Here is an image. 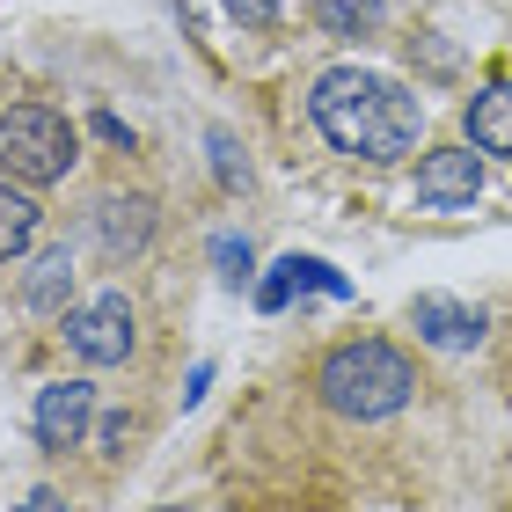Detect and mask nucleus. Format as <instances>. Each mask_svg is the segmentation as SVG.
I'll return each mask as SVG.
<instances>
[{"label":"nucleus","mask_w":512,"mask_h":512,"mask_svg":"<svg viewBox=\"0 0 512 512\" xmlns=\"http://www.w3.org/2000/svg\"><path fill=\"white\" fill-rule=\"evenodd\" d=\"M81 154V132L59 118L52 103H15L0 110V176L22 183V191H44V183H59L74 169Z\"/></svg>","instance_id":"nucleus-3"},{"label":"nucleus","mask_w":512,"mask_h":512,"mask_svg":"<svg viewBox=\"0 0 512 512\" xmlns=\"http://www.w3.org/2000/svg\"><path fill=\"white\" fill-rule=\"evenodd\" d=\"M147 512H198V505H147Z\"/></svg>","instance_id":"nucleus-18"},{"label":"nucleus","mask_w":512,"mask_h":512,"mask_svg":"<svg viewBox=\"0 0 512 512\" xmlns=\"http://www.w3.org/2000/svg\"><path fill=\"white\" fill-rule=\"evenodd\" d=\"M213 256H220V271L235 278V286L249 278V242H213Z\"/></svg>","instance_id":"nucleus-16"},{"label":"nucleus","mask_w":512,"mask_h":512,"mask_svg":"<svg viewBox=\"0 0 512 512\" xmlns=\"http://www.w3.org/2000/svg\"><path fill=\"white\" fill-rule=\"evenodd\" d=\"M15 512H66V498H59V491H30Z\"/></svg>","instance_id":"nucleus-17"},{"label":"nucleus","mask_w":512,"mask_h":512,"mask_svg":"<svg viewBox=\"0 0 512 512\" xmlns=\"http://www.w3.org/2000/svg\"><path fill=\"white\" fill-rule=\"evenodd\" d=\"M315 388L337 417L374 425V417H395L417 395V366H410V352H395L388 337H352L315 366Z\"/></svg>","instance_id":"nucleus-2"},{"label":"nucleus","mask_w":512,"mask_h":512,"mask_svg":"<svg viewBox=\"0 0 512 512\" xmlns=\"http://www.w3.org/2000/svg\"><path fill=\"white\" fill-rule=\"evenodd\" d=\"M88 417H96V388L88 381H52V388H37V447H52V454H66V447H81V432H88Z\"/></svg>","instance_id":"nucleus-6"},{"label":"nucleus","mask_w":512,"mask_h":512,"mask_svg":"<svg viewBox=\"0 0 512 512\" xmlns=\"http://www.w3.org/2000/svg\"><path fill=\"white\" fill-rule=\"evenodd\" d=\"M315 22L330 37H374L381 30V0H315Z\"/></svg>","instance_id":"nucleus-12"},{"label":"nucleus","mask_w":512,"mask_h":512,"mask_svg":"<svg viewBox=\"0 0 512 512\" xmlns=\"http://www.w3.org/2000/svg\"><path fill=\"white\" fill-rule=\"evenodd\" d=\"M308 118L315 132L330 139L337 154H359V161H403L425 132V103L410 96L403 81L388 74H366V66H330L315 88H308Z\"/></svg>","instance_id":"nucleus-1"},{"label":"nucleus","mask_w":512,"mask_h":512,"mask_svg":"<svg viewBox=\"0 0 512 512\" xmlns=\"http://www.w3.org/2000/svg\"><path fill=\"white\" fill-rule=\"evenodd\" d=\"M66 344L88 359V366H118L132 352V300L125 293H96L66 315Z\"/></svg>","instance_id":"nucleus-4"},{"label":"nucleus","mask_w":512,"mask_h":512,"mask_svg":"<svg viewBox=\"0 0 512 512\" xmlns=\"http://www.w3.org/2000/svg\"><path fill=\"white\" fill-rule=\"evenodd\" d=\"M96 235L110 256H139L154 235V205L147 198H103V213H96Z\"/></svg>","instance_id":"nucleus-9"},{"label":"nucleus","mask_w":512,"mask_h":512,"mask_svg":"<svg viewBox=\"0 0 512 512\" xmlns=\"http://www.w3.org/2000/svg\"><path fill=\"white\" fill-rule=\"evenodd\" d=\"M66 293H74V256H66V249L37 256L30 286H22V308H30V315H66Z\"/></svg>","instance_id":"nucleus-10"},{"label":"nucleus","mask_w":512,"mask_h":512,"mask_svg":"<svg viewBox=\"0 0 512 512\" xmlns=\"http://www.w3.org/2000/svg\"><path fill=\"white\" fill-rule=\"evenodd\" d=\"M461 125H469V147L476 154H512V81L483 88V96L461 110Z\"/></svg>","instance_id":"nucleus-8"},{"label":"nucleus","mask_w":512,"mask_h":512,"mask_svg":"<svg viewBox=\"0 0 512 512\" xmlns=\"http://www.w3.org/2000/svg\"><path fill=\"white\" fill-rule=\"evenodd\" d=\"M213 169H220L227 191H235V183H249V161H235V139H227V132H213Z\"/></svg>","instance_id":"nucleus-14"},{"label":"nucleus","mask_w":512,"mask_h":512,"mask_svg":"<svg viewBox=\"0 0 512 512\" xmlns=\"http://www.w3.org/2000/svg\"><path fill=\"white\" fill-rule=\"evenodd\" d=\"M37 220H44L37 205L22 198V191H8V183H0V264H15V256L37 242Z\"/></svg>","instance_id":"nucleus-11"},{"label":"nucleus","mask_w":512,"mask_h":512,"mask_svg":"<svg viewBox=\"0 0 512 512\" xmlns=\"http://www.w3.org/2000/svg\"><path fill=\"white\" fill-rule=\"evenodd\" d=\"M293 293H300V256H278V264H271V278H256V308H264V315H278Z\"/></svg>","instance_id":"nucleus-13"},{"label":"nucleus","mask_w":512,"mask_h":512,"mask_svg":"<svg viewBox=\"0 0 512 512\" xmlns=\"http://www.w3.org/2000/svg\"><path fill=\"white\" fill-rule=\"evenodd\" d=\"M410 322H417V337H425V344H439V352H476L483 330H491V315H483V308H461V300H447V293H417L410 300Z\"/></svg>","instance_id":"nucleus-7"},{"label":"nucleus","mask_w":512,"mask_h":512,"mask_svg":"<svg viewBox=\"0 0 512 512\" xmlns=\"http://www.w3.org/2000/svg\"><path fill=\"white\" fill-rule=\"evenodd\" d=\"M483 191V161L476 147H439L417 161V205H432V213H447V205H476Z\"/></svg>","instance_id":"nucleus-5"},{"label":"nucleus","mask_w":512,"mask_h":512,"mask_svg":"<svg viewBox=\"0 0 512 512\" xmlns=\"http://www.w3.org/2000/svg\"><path fill=\"white\" fill-rule=\"evenodd\" d=\"M227 15L249 22V30H271V22H278V0H227Z\"/></svg>","instance_id":"nucleus-15"}]
</instances>
